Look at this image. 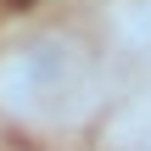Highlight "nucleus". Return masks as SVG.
<instances>
[{
  "mask_svg": "<svg viewBox=\"0 0 151 151\" xmlns=\"http://www.w3.org/2000/svg\"><path fill=\"white\" fill-rule=\"evenodd\" d=\"M106 106V56L78 28H28L0 45V118L34 134L84 129Z\"/></svg>",
  "mask_w": 151,
  "mask_h": 151,
  "instance_id": "obj_1",
  "label": "nucleus"
},
{
  "mask_svg": "<svg viewBox=\"0 0 151 151\" xmlns=\"http://www.w3.org/2000/svg\"><path fill=\"white\" fill-rule=\"evenodd\" d=\"M140 151H151V118L140 123Z\"/></svg>",
  "mask_w": 151,
  "mask_h": 151,
  "instance_id": "obj_2",
  "label": "nucleus"
}]
</instances>
